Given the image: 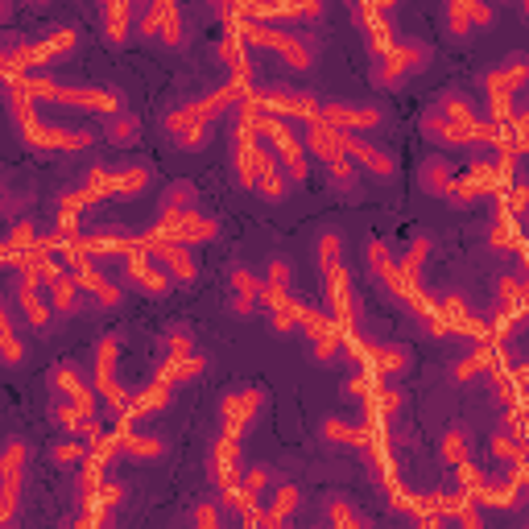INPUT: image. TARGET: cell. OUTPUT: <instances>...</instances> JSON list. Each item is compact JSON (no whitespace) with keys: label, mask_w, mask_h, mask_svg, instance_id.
Segmentation results:
<instances>
[{"label":"cell","mask_w":529,"mask_h":529,"mask_svg":"<svg viewBox=\"0 0 529 529\" xmlns=\"http://www.w3.org/2000/svg\"><path fill=\"white\" fill-rule=\"evenodd\" d=\"M9 112L17 120V129H21V141L42 149V153H79V149H87L91 141H96L83 129H58V124H42L38 112H34V100H29L13 79H9Z\"/></svg>","instance_id":"6da1fadb"},{"label":"cell","mask_w":529,"mask_h":529,"mask_svg":"<svg viewBox=\"0 0 529 529\" xmlns=\"http://www.w3.org/2000/svg\"><path fill=\"white\" fill-rule=\"evenodd\" d=\"M240 34H244L248 46L277 54L290 71H310V67H315V50H310V42H302L298 34H290V29H282V25H269V21L244 17V21H240Z\"/></svg>","instance_id":"7a4b0ae2"},{"label":"cell","mask_w":529,"mask_h":529,"mask_svg":"<svg viewBox=\"0 0 529 529\" xmlns=\"http://www.w3.org/2000/svg\"><path fill=\"white\" fill-rule=\"evenodd\" d=\"M141 253H149L153 261H162V265L174 273V282H182V286H191L195 277H199V257H195V244L174 240V236H162L158 228L141 236Z\"/></svg>","instance_id":"3957f363"},{"label":"cell","mask_w":529,"mask_h":529,"mask_svg":"<svg viewBox=\"0 0 529 529\" xmlns=\"http://www.w3.org/2000/svg\"><path fill=\"white\" fill-rule=\"evenodd\" d=\"M253 100L261 104V112L294 120V124L319 120V108H323L319 96H310V91H286V87H261V91H253Z\"/></svg>","instance_id":"277c9868"},{"label":"cell","mask_w":529,"mask_h":529,"mask_svg":"<svg viewBox=\"0 0 529 529\" xmlns=\"http://www.w3.org/2000/svg\"><path fill=\"white\" fill-rule=\"evenodd\" d=\"M120 265H124V282L145 298H162L174 286V273L162 261H153L149 253H141V248H133L129 257H120Z\"/></svg>","instance_id":"5b68a950"},{"label":"cell","mask_w":529,"mask_h":529,"mask_svg":"<svg viewBox=\"0 0 529 529\" xmlns=\"http://www.w3.org/2000/svg\"><path fill=\"white\" fill-rule=\"evenodd\" d=\"M430 62V50L422 42H410V38H393V46L381 54V83L385 87H397V83H406L410 75H418L422 67Z\"/></svg>","instance_id":"8992f818"},{"label":"cell","mask_w":529,"mask_h":529,"mask_svg":"<svg viewBox=\"0 0 529 529\" xmlns=\"http://www.w3.org/2000/svg\"><path fill=\"white\" fill-rule=\"evenodd\" d=\"M319 120L331 124L335 133H372L385 124V112L372 104H348V100H323Z\"/></svg>","instance_id":"52a82bcc"},{"label":"cell","mask_w":529,"mask_h":529,"mask_svg":"<svg viewBox=\"0 0 529 529\" xmlns=\"http://www.w3.org/2000/svg\"><path fill=\"white\" fill-rule=\"evenodd\" d=\"M71 273H75L79 290H83L91 302H100L104 310H112V306H120V302H124V290H120V286L112 282V277L96 265V257L75 253V257H71Z\"/></svg>","instance_id":"ba28073f"},{"label":"cell","mask_w":529,"mask_h":529,"mask_svg":"<svg viewBox=\"0 0 529 529\" xmlns=\"http://www.w3.org/2000/svg\"><path fill=\"white\" fill-rule=\"evenodd\" d=\"M54 104L62 108H79V112H100V116H116L120 112V96L112 87H96V83H58Z\"/></svg>","instance_id":"9c48e42d"},{"label":"cell","mask_w":529,"mask_h":529,"mask_svg":"<svg viewBox=\"0 0 529 529\" xmlns=\"http://www.w3.org/2000/svg\"><path fill=\"white\" fill-rule=\"evenodd\" d=\"M244 17H253V21H319L323 0H244Z\"/></svg>","instance_id":"30bf717a"},{"label":"cell","mask_w":529,"mask_h":529,"mask_svg":"<svg viewBox=\"0 0 529 529\" xmlns=\"http://www.w3.org/2000/svg\"><path fill=\"white\" fill-rule=\"evenodd\" d=\"M25 459H29V447L25 439H9L5 447V459H0V521H9L13 509H17V492H21V476H25Z\"/></svg>","instance_id":"8fae6325"},{"label":"cell","mask_w":529,"mask_h":529,"mask_svg":"<svg viewBox=\"0 0 529 529\" xmlns=\"http://www.w3.org/2000/svg\"><path fill=\"white\" fill-rule=\"evenodd\" d=\"M261 406H265V393H261V389H236V393L228 389V393H224V401H220L224 434H232V439H240V434H244V426H248V422H257Z\"/></svg>","instance_id":"7c38bea8"},{"label":"cell","mask_w":529,"mask_h":529,"mask_svg":"<svg viewBox=\"0 0 529 529\" xmlns=\"http://www.w3.org/2000/svg\"><path fill=\"white\" fill-rule=\"evenodd\" d=\"M348 352L372 368V372H381V377H397V372H406L410 368V352L406 348H393V344H368V339H348Z\"/></svg>","instance_id":"4fadbf2b"},{"label":"cell","mask_w":529,"mask_h":529,"mask_svg":"<svg viewBox=\"0 0 529 529\" xmlns=\"http://www.w3.org/2000/svg\"><path fill=\"white\" fill-rule=\"evenodd\" d=\"M339 145H344V153L360 170L377 174V178H393L397 174V158H393V153L381 149V145H372V141H364L360 133H339Z\"/></svg>","instance_id":"5bb4252c"},{"label":"cell","mask_w":529,"mask_h":529,"mask_svg":"<svg viewBox=\"0 0 529 529\" xmlns=\"http://www.w3.org/2000/svg\"><path fill=\"white\" fill-rule=\"evenodd\" d=\"M521 87H529V54H509L505 62H496V67L484 75L488 100L492 96H517Z\"/></svg>","instance_id":"9a60e30c"},{"label":"cell","mask_w":529,"mask_h":529,"mask_svg":"<svg viewBox=\"0 0 529 529\" xmlns=\"http://www.w3.org/2000/svg\"><path fill=\"white\" fill-rule=\"evenodd\" d=\"M211 480L220 484L228 496H232V492H240V484H244V468H240V439H232V434H224V439L211 447Z\"/></svg>","instance_id":"2e32d148"},{"label":"cell","mask_w":529,"mask_h":529,"mask_svg":"<svg viewBox=\"0 0 529 529\" xmlns=\"http://www.w3.org/2000/svg\"><path fill=\"white\" fill-rule=\"evenodd\" d=\"M224 306L232 310V315H240V319H248L261 306V277L248 265L228 269V302Z\"/></svg>","instance_id":"e0dca14e"},{"label":"cell","mask_w":529,"mask_h":529,"mask_svg":"<svg viewBox=\"0 0 529 529\" xmlns=\"http://www.w3.org/2000/svg\"><path fill=\"white\" fill-rule=\"evenodd\" d=\"M294 302V273H290V261H269L265 265V277H261V306L265 315H273V310H282Z\"/></svg>","instance_id":"ac0fdd59"},{"label":"cell","mask_w":529,"mask_h":529,"mask_svg":"<svg viewBox=\"0 0 529 529\" xmlns=\"http://www.w3.org/2000/svg\"><path fill=\"white\" fill-rule=\"evenodd\" d=\"M174 389L178 385H170V381H162V377H153L129 406H124V414H120V422H141V418H153V414H162L170 401H174Z\"/></svg>","instance_id":"d6986e66"},{"label":"cell","mask_w":529,"mask_h":529,"mask_svg":"<svg viewBox=\"0 0 529 529\" xmlns=\"http://www.w3.org/2000/svg\"><path fill=\"white\" fill-rule=\"evenodd\" d=\"M422 129H426V137L443 141V145H451V149H463V145H476V141H480V133H476V129H468V124L451 120V116H447V112H439V108L422 116Z\"/></svg>","instance_id":"ffe728a7"},{"label":"cell","mask_w":529,"mask_h":529,"mask_svg":"<svg viewBox=\"0 0 529 529\" xmlns=\"http://www.w3.org/2000/svg\"><path fill=\"white\" fill-rule=\"evenodd\" d=\"M120 455H129L133 463H158L166 459V439H158V434H145V430H129L120 426Z\"/></svg>","instance_id":"44dd1931"},{"label":"cell","mask_w":529,"mask_h":529,"mask_svg":"<svg viewBox=\"0 0 529 529\" xmlns=\"http://www.w3.org/2000/svg\"><path fill=\"white\" fill-rule=\"evenodd\" d=\"M100 25H104V38L120 46L133 29V0H100Z\"/></svg>","instance_id":"7402d4cb"},{"label":"cell","mask_w":529,"mask_h":529,"mask_svg":"<svg viewBox=\"0 0 529 529\" xmlns=\"http://www.w3.org/2000/svg\"><path fill=\"white\" fill-rule=\"evenodd\" d=\"M215 236H220V220L215 215H203L199 207H191L182 215V224H178V232H174V240H186V244H211Z\"/></svg>","instance_id":"603a6c76"},{"label":"cell","mask_w":529,"mask_h":529,"mask_svg":"<svg viewBox=\"0 0 529 529\" xmlns=\"http://www.w3.org/2000/svg\"><path fill=\"white\" fill-rule=\"evenodd\" d=\"M492 368H501V360H496V348H476L472 356H463L455 368H451V377L459 381V385H472L476 377H492Z\"/></svg>","instance_id":"cb8c5ba5"},{"label":"cell","mask_w":529,"mask_h":529,"mask_svg":"<svg viewBox=\"0 0 529 529\" xmlns=\"http://www.w3.org/2000/svg\"><path fill=\"white\" fill-rule=\"evenodd\" d=\"M298 509H302V492H298L294 484H282V488H277L269 501H265L261 525H282V521H290Z\"/></svg>","instance_id":"d4e9b609"},{"label":"cell","mask_w":529,"mask_h":529,"mask_svg":"<svg viewBox=\"0 0 529 529\" xmlns=\"http://www.w3.org/2000/svg\"><path fill=\"white\" fill-rule=\"evenodd\" d=\"M46 294H50V306L58 310V315H75V310L83 306V290H79V282H75V273H62V277H54V282L46 286Z\"/></svg>","instance_id":"484cf974"},{"label":"cell","mask_w":529,"mask_h":529,"mask_svg":"<svg viewBox=\"0 0 529 529\" xmlns=\"http://www.w3.org/2000/svg\"><path fill=\"white\" fill-rule=\"evenodd\" d=\"M323 439H327V443H339V447H356V451H364V447H368V422L327 418V422H323Z\"/></svg>","instance_id":"4316f807"},{"label":"cell","mask_w":529,"mask_h":529,"mask_svg":"<svg viewBox=\"0 0 529 529\" xmlns=\"http://www.w3.org/2000/svg\"><path fill=\"white\" fill-rule=\"evenodd\" d=\"M203 356L195 352V356H178V360H170L166 356V364L153 372V377H162V381H170V385H186V381H199L203 377Z\"/></svg>","instance_id":"83f0119b"},{"label":"cell","mask_w":529,"mask_h":529,"mask_svg":"<svg viewBox=\"0 0 529 529\" xmlns=\"http://www.w3.org/2000/svg\"><path fill=\"white\" fill-rule=\"evenodd\" d=\"M496 310H517V306H525L529 302V282H521V277H513V273H501L496 277Z\"/></svg>","instance_id":"f1b7e54d"},{"label":"cell","mask_w":529,"mask_h":529,"mask_svg":"<svg viewBox=\"0 0 529 529\" xmlns=\"http://www.w3.org/2000/svg\"><path fill=\"white\" fill-rule=\"evenodd\" d=\"M439 455H443L447 468H463V463H472V459H468V430H463V426H451V430L443 434V443H439Z\"/></svg>","instance_id":"f546056e"},{"label":"cell","mask_w":529,"mask_h":529,"mask_svg":"<svg viewBox=\"0 0 529 529\" xmlns=\"http://www.w3.org/2000/svg\"><path fill=\"white\" fill-rule=\"evenodd\" d=\"M455 174H459V170H455L447 158H426V162H422V186H426V191H434V195H443Z\"/></svg>","instance_id":"4dcf8cb0"},{"label":"cell","mask_w":529,"mask_h":529,"mask_svg":"<svg viewBox=\"0 0 529 529\" xmlns=\"http://www.w3.org/2000/svg\"><path fill=\"white\" fill-rule=\"evenodd\" d=\"M344 327H331V331H323V335H315L310 339V356H315L319 364H331V360H339V352H344Z\"/></svg>","instance_id":"1f68e13d"},{"label":"cell","mask_w":529,"mask_h":529,"mask_svg":"<svg viewBox=\"0 0 529 529\" xmlns=\"http://www.w3.org/2000/svg\"><path fill=\"white\" fill-rule=\"evenodd\" d=\"M290 186H294L290 174H286L282 166H273V170H265V174L257 178V195L269 199V203H282V199L290 195Z\"/></svg>","instance_id":"d6a6232c"},{"label":"cell","mask_w":529,"mask_h":529,"mask_svg":"<svg viewBox=\"0 0 529 529\" xmlns=\"http://www.w3.org/2000/svg\"><path fill=\"white\" fill-rule=\"evenodd\" d=\"M104 137L112 141V145H133L137 137H141V124H137V116H129V112H116V116H108V129H104Z\"/></svg>","instance_id":"836d02e7"},{"label":"cell","mask_w":529,"mask_h":529,"mask_svg":"<svg viewBox=\"0 0 529 529\" xmlns=\"http://www.w3.org/2000/svg\"><path fill=\"white\" fill-rule=\"evenodd\" d=\"M480 195H484V191H480V182H472L468 174H455V178H451V186L443 191V199H447L451 207H472Z\"/></svg>","instance_id":"e575fe53"},{"label":"cell","mask_w":529,"mask_h":529,"mask_svg":"<svg viewBox=\"0 0 529 529\" xmlns=\"http://www.w3.org/2000/svg\"><path fill=\"white\" fill-rule=\"evenodd\" d=\"M75 42H79L75 29H71V25H58V29H50V34L42 38V50H46L50 62H58L62 54H71V50H75Z\"/></svg>","instance_id":"d590c367"},{"label":"cell","mask_w":529,"mask_h":529,"mask_svg":"<svg viewBox=\"0 0 529 529\" xmlns=\"http://www.w3.org/2000/svg\"><path fill=\"white\" fill-rule=\"evenodd\" d=\"M492 248H501V253H525V240L517 232L513 220H501V224H492V236H488Z\"/></svg>","instance_id":"8d00e7d4"},{"label":"cell","mask_w":529,"mask_h":529,"mask_svg":"<svg viewBox=\"0 0 529 529\" xmlns=\"http://www.w3.org/2000/svg\"><path fill=\"white\" fill-rule=\"evenodd\" d=\"M162 348H166L170 360H178V356H195V352H199V348H195L191 327H170V331L162 335Z\"/></svg>","instance_id":"74e56055"},{"label":"cell","mask_w":529,"mask_h":529,"mask_svg":"<svg viewBox=\"0 0 529 529\" xmlns=\"http://www.w3.org/2000/svg\"><path fill=\"white\" fill-rule=\"evenodd\" d=\"M195 199H199L195 182H174V186H166L162 211H191V207H195Z\"/></svg>","instance_id":"f35d334b"},{"label":"cell","mask_w":529,"mask_h":529,"mask_svg":"<svg viewBox=\"0 0 529 529\" xmlns=\"http://www.w3.org/2000/svg\"><path fill=\"white\" fill-rule=\"evenodd\" d=\"M426 253H430V240H426V236H418V240L410 244V253H406V257H397V265H401V277H406V282H418V273H422V261H426Z\"/></svg>","instance_id":"ab89813d"},{"label":"cell","mask_w":529,"mask_h":529,"mask_svg":"<svg viewBox=\"0 0 529 529\" xmlns=\"http://www.w3.org/2000/svg\"><path fill=\"white\" fill-rule=\"evenodd\" d=\"M54 463H67V468H79V463L87 459V439H62L54 443Z\"/></svg>","instance_id":"60d3db41"},{"label":"cell","mask_w":529,"mask_h":529,"mask_svg":"<svg viewBox=\"0 0 529 529\" xmlns=\"http://www.w3.org/2000/svg\"><path fill=\"white\" fill-rule=\"evenodd\" d=\"M0 339H5V364L17 368V364L25 360V344H21V335H17V327H13V315H9V310H5V331H0Z\"/></svg>","instance_id":"b9f144b4"},{"label":"cell","mask_w":529,"mask_h":529,"mask_svg":"<svg viewBox=\"0 0 529 529\" xmlns=\"http://www.w3.org/2000/svg\"><path fill=\"white\" fill-rule=\"evenodd\" d=\"M327 517H331V525H364V513H356V509L344 501V496L327 505Z\"/></svg>","instance_id":"7bdbcfd3"},{"label":"cell","mask_w":529,"mask_h":529,"mask_svg":"<svg viewBox=\"0 0 529 529\" xmlns=\"http://www.w3.org/2000/svg\"><path fill=\"white\" fill-rule=\"evenodd\" d=\"M505 211L509 215H525L529 211V182H517L505 191Z\"/></svg>","instance_id":"ee69618b"},{"label":"cell","mask_w":529,"mask_h":529,"mask_svg":"<svg viewBox=\"0 0 529 529\" xmlns=\"http://www.w3.org/2000/svg\"><path fill=\"white\" fill-rule=\"evenodd\" d=\"M240 488L265 496V488H269V468H244V484H240Z\"/></svg>","instance_id":"f6af8a7d"},{"label":"cell","mask_w":529,"mask_h":529,"mask_svg":"<svg viewBox=\"0 0 529 529\" xmlns=\"http://www.w3.org/2000/svg\"><path fill=\"white\" fill-rule=\"evenodd\" d=\"M191 517H195L199 525H224V521H228V517H224L220 509H215V505H199V509L191 513Z\"/></svg>","instance_id":"bcb514c9"},{"label":"cell","mask_w":529,"mask_h":529,"mask_svg":"<svg viewBox=\"0 0 529 529\" xmlns=\"http://www.w3.org/2000/svg\"><path fill=\"white\" fill-rule=\"evenodd\" d=\"M513 385H521V389L529 393V360H525V364H517V372H513Z\"/></svg>","instance_id":"7dc6e473"},{"label":"cell","mask_w":529,"mask_h":529,"mask_svg":"<svg viewBox=\"0 0 529 529\" xmlns=\"http://www.w3.org/2000/svg\"><path fill=\"white\" fill-rule=\"evenodd\" d=\"M509 129H513V133H529V108L513 116V124H509Z\"/></svg>","instance_id":"c3c4849f"},{"label":"cell","mask_w":529,"mask_h":529,"mask_svg":"<svg viewBox=\"0 0 529 529\" xmlns=\"http://www.w3.org/2000/svg\"><path fill=\"white\" fill-rule=\"evenodd\" d=\"M521 13H525V21H529V0H521Z\"/></svg>","instance_id":"681fc988"},{"label":"cell","mask_w":529,"mask_h":529,"mask_svg":"<svg viewBox=\"0 0 529 529\" xmlns=\"http://www.w3.org/2000/svg\"><path fill=\"white\" fill-rule=\"evenodd\" d=\"M521 406H525V414H529V393H521Z\"/></svg>","instance_id":"f907efd6"}]
</instances>
